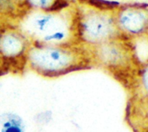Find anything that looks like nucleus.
I'll list each match as a JSON object with an SVG mask.
<instances>
[{"instance_id":"f257e3e1","label":"nucleus","mask_w":148,"mask_h":132,"mask_svg":"<svg viewBox=\"0 0 148 132\" xmlns=\"http://www.w3.org/2000/svg\"><path fill=\"white\" fill-rule=\"evenodd\" d=\"M92 67L88 51L79 43L33 42L28 53L27 68L47 78H56Z\"/></svg>"},{"instance_id":"f03ea898","label":"nucleus","mask_w":148,"mask_h":132,"mask_svg":"<svg viewBox=\"0 0 148 132\" xmlns=\"http://www.w3.org/2000/svg\"><path fill=\"white\" fill-rule=\"evenodd\" d=\"M33 42L46 44L78 43L74 0L61 10H31L16 25Z\"/></svg>"},{"instance_id":"7ed1b4c3","label":"nucleus","mask_w":148,"mask_h":132,"mask_svg":"<svg viewBox=\"0 0 148 132\" xmlns=\"http://www.w3.org/2000/svg\"><path fill=\"white\" fill-rule=\"evenodd\" d=\"M119 3L74 0L77 42L88 48L120 36L115 11Z\"/></svg>"},{"instance_id":"20e7f679","label":"nucleus","mask_w":148,"mask_h":132,"mask_svg":"<svg viewBox=\"0 0 148 132\" xmlns=\"http://www.w3.org/2000/svg\"><path fill=\"white\" fill-rule=\"evenodd\" d=\"M87 49L92 67L105 70L126 86L132 84L141 65L134 41L120 35Z\"/></svg>"},{"instance_id":"39448f33","label":"nucleus","mask_w":148,"mask_h":132,"mask_svg":"<svg viewBox=\"0 0 148 132\" xmlns=\"http://www.w3.org/2000/svg\"><path fill=\"white\" fill-rule=\"evenodd\" d=\"M32 41L16 25L1 24L0 59L3 73H21L27 68Z\"/></svg>"},{"instance_id":"423d86ee","label":"nucleus","mask_w":148,"mask_h":132,"mask_svg":"<svg viewBox=\"0 0 148 132\" xmlns=\"http://www.w3.org/2000/svg\"><path fill=\"white\" fill-rule=\"evenodd\" d=\"M115 19L121 36L134 42L147 38L148 3H118Z\"/></svg>"},{"instance_id":"0eeeda50","label":"nucleus","mask_w":148,"mask_h":132,"mask_svg":"<svg viewBox=\"0 0 148 132\" xmlns=\"http://www.w3.org/2000/svg\"><path fill=\"white\" fill-rule=\"evenodd\" d=\"M15 2L23 17L31 10L52 11L61 10L69 6L72 0H15Z\"/></svg>"},{"instance_id":"6e6552de","label":"nucleus","mask_w":148,"mask_h":132,"mask_svg":"<svg viewBox=\"0 0 148 132\" xmlns=\"http://www.w3.org/2000/svg\"><path fill=\"white\" fill-rule=\"evenodd\" d=\"M132 90L136 91V93L148 99V59L141 62L138 73L130 85Z\"/></svg>"},{"instance_id":"1a4fd4ad","label":"nucleus","mask_w":148,"mask_h":132,"mask_svg":"<svg viewBox=\"0 0 148 132\" xmlns=\"http://www.w3.org/2000/svg\"><path fill=\"white\" fill-rule=\"evenodd\" d=\"M2 132H24L22 118L15 114H5L2 118Z\"/></svg>"},{"instance_id":"9d476101","label":"nucleus","mask_w":148,"mask_h":132,"mask_svg":"<svg viewBox=\"0 0 148 132\" xmlns=\"http://www.w3.org/2000/svg\"><path fill=\"white\" fill-rule=\"evenodd\" d=\"M147 41H148V35H147Z\"/></svg>"}]
</instances>
